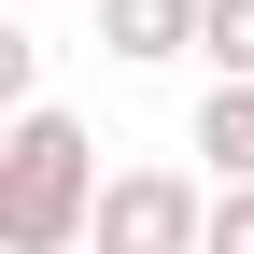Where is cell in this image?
Returning a JSON list of instances; mask_svg holds the SVG:
<instances>
[{"instance_id": "5b68a950", "label": "cell", "mask_w": 254, "mask_h": 254, "mask_svg": "<svg viewBox=\"0 0 254 254\" xmlns=\"http://www.w3.org/2000/svg\"><path fill=\"white\" fill-rule=\"evenodd\" d=\"M198 57H212V85H254V0H212Z\"/></svg>"}, {"instance_id": "3957f363", "label": "cell", "mask_w": 254, "mask_h": 254, "mask_svg": "<svg viewBox=\"0 0 254 254\" xmlns=\"http://www.w3.org/2000/svg\"><path fill=\"white\" fill-rule=\"evenodd\" d=\"M212 0H99V43L127 57V71H155V57H198Z\"/></svg>"}, {"instance_id": "6da1fadb", "label": "cell", "mask_w": 254, "mask_h": 254, "mask_svg": "<svg viewBox=\"0 0 254 254\" xmlns=\"http://www.w3.org/2000/svg\"><path fill=\"white\" fill-rule=\"evenodd\" d=\"M99 198H113L99 141H85L57 99L14 113V141H0V254H71V240H99Z\"/></svg>"}, {"instance_id": "8992f818", "label": "cell", "mask_w": 254, "mask_h": 254, "mask_svg": "<svg viewBox=\"0 0 254 254\" xmlns=\"http://www.w3.org/2000/svg\"><path fill=\"white\" fill-rule=\"evenodd\" d=\"M198 254H254V184H212V240Z\"/></svg>"}, {"instance_id": "7a4b0ae2", "label": "cell", "mask_w": 254, "mask_h": 254, "mask_svg": "<svg viewBox=\"0 0 254 254\" xmlns=\"http://www.w3.org/2000/svg\"><path fill=\"white\" fill-rule=\"evenodd\" d=\"M198 240H212V184H184V170H113L85 254H198Z\"/></svg>"}, {"instance_id": "277c9868", "label": "cell", "mask_w": 254, "mask_h": 254, "mask_svg": "<svg viewBox=\"0 0 254 254\" xmlns=\"http://www.w3.org/2000/svg\"><path fill=\"white\" fill-rule=\"evenodd\" d=\"M198 155H212V184H254V85H212L198 99Z\"/></svg>"}]
</instances>
